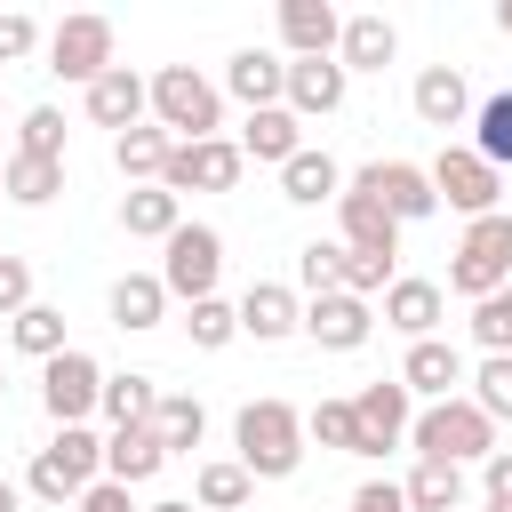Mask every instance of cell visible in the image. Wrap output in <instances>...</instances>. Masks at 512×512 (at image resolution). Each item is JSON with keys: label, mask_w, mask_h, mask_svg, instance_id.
Listing matches in <instances>:
<instances>
[{"label": "cell", "mask_w": 512, "mask_h": 512, "mask_svg": "<svg viewBox=\"0 0 512 512\" xmlns=\"http://www.w3.org/2000/svg\"><path fill=\"white\" fill-rule=\"evenodd\" d=\"M232 464L248 472V480H288L296 464H304V408H288L280 392H264V400H248L240 416H232Z\"/></svg>", "instance_id": "1"}, {"label": "cell", "mask_w": 512, "mask_h": 512, "mask_svg": "<svg viewBox=\"0 0 512 512\" xmlns=\"http://www.w3.org/2000/svg\"><path fill=\"white\" fill-rule=\"evenodd\" d=\"M408 448L424 456V464H488L496 456V424L456 392V400H432V408H416V424H408Z\"/></svg>", "instance_id": "2"}, {"label": "cell", "mask_w": 512, "mask_h": 512, "mask_svg": "<svg viewBox=\"0 0 512 512\" xmlns=\"http://www.w3.org/2000/svg\"><path fill=\"white\" fill-rule=\"evenodd\" d=\"M144 88H152V128H168L176 144L224 136V88H216V80H200L192 64H160Z\"/></svg>", "instance_id": "3"}, {"label": "cell", "mask_w": 512, "mask_h": 512, "mask_svg": "<svg viewBox=\"0 0 512 512\" xmlns=\"http://www.w3.org/2000/svg\"><path fill=\"white\" fill-rule=\"evenodd\" d=\"M104 480V440L88 432V424H56V440L32 456V472H24V488L40 496V504H80L88 488Z\"/></svg>", "instance_id": "4"}, {"label": "cell", "mask_w": 512, "mask_h": 512, "mask_svg": "<svg viewBox=\"0 0 512 512\" xmlns=\"http://www.w3.org/2000/svg\"><path fill=\"white\" fill-rule=\"evenodd\" d=\"M512 280V216L496 208V216H472L464 224V240H456V256H448V288L456 296H496Z\"/></svg>", "instance_id": "5"}, {"label": "cell", "mask_w": 512, "mask_h": 512, "mask_svg": "<svg viewBox=\"0 0 512 512\" xmlns=\"http://www.w3.org/2000/svg\"><path fill=\"white\" fill-rule=\"evenodd\" d=\"M216 272H224V232L216 224H176L160 240V288H168V304L216 296Z\"/></svg>", "instance_id": "6"}, {"label": "cell", "mask_w": 512, "mask_h": 512, "mask_svg": "<svg viewBox=\"0 0 512 512\" xmlns=\"http://www.w3.org/2000/svg\"><path fill=\"white\" fill-rule=\"evenodd\" d=\"M424 176H432V200L456 208V216H496V208H504V176H496L472 144H440V160H432Z\"/></svg>", "instance_id": "7"}, {"label": "cell", "mask_w": 512, "mask_h": 512, "mask_svg": "<svg viewBox=\"0 0 512 512\" xmlns=\"http://www.w3.org/2000/svg\"><path fill=\"white\" fill-rule=\"evenodd\" d=\"M96 392H104V368H96V352L64 344L56 360H40V408H48L56 424H88V416H96Z\"/></svg>", "instance_id": "8"}, {"label": "cell", "mask_w": 512, "mask_h": 512, "mask_svg": "<svg viewBox=\"0 0 512 512\" xmlns=\"http://www.w3.org/2000/svg\"><path fill=\"white\" fill-rule=\"evenodd\" d=\"M352 424H360V448H352V456H392V448L408 440V424H416L408 384H400V376L360 384V392H352Z\"/></svg>", "instance_id": "9"}, {"label": "cell", "mask_w": 512, "mask_h": 512, "mask_svg": "<svg viewBox=\"0 0 512 512\" xmlns=\"http://www.w3.org/2000/svg\"><path fill=\"white\" fill-rule=\"evenodd\" d=\"M40 72H56V80H104L112 72V16H64L56 32H48V64Z\"/></svg>", "instance_id": "10"}, {"label": "cell", "mask_w": 512, "mask_h": 512, "mask_svg": "<svg viewBox=\"0 0 512 512\" xmlns=\"http://www.w3.org/2000/svg\"><path fill=\"white\" fill-rule=\"evenodd\" d=\"M240 168H248V160H240V144H232V136H200V144H176V152H168L160 184H168L176 200H184V192H232V184H240Z\"/></svg>", "instance_id": "11"}, {"label": "cell", "mask_w": 512, "mask_h": 512, "mask_svg": "<svg viewBox=\"0 0 512 512\" xmlns=\"http://www.w3.org/2000/svg\"><path fill=\"white\" fill-rule=\"evenodd\" d=\"M352 184H368V192L384 200V216H392V224H424V216H440V200H432V176H424L416 160H368Z\"/></svg>", "instance_id": "12"}, {"label": "cell", "mask_w": 512, "mask_h": 512, "mask_svg": "<svg viewBox=\"0 0 512 512\" xmlns=\"http://www.w3.org/2000/svg\"><path fill=\"white\" fill-rule=\"evenodd\" d=\"M344 88H352V72H344L336 56H296L280 104H288L296 120H328V112H344Z\"/></svg>", "instance_id": "13"}, {"label": "cell", "mask_w": 512, "mask_h": 512, "mask_svg": "<svg viewBox=\"0 0 512 512\" xmlns=\"http://www.w3.org/2000/svg\"><path fill=\"white\" fill-rule=\"evenodd\" d=\"M296 328H304L320 352H360V344H368V328H376V312H368L360 296H344V288H336V296H304V320H296Z\"/></svg>", "instance_id": "14"}, {"label": "cell", "mask_w": 512, "mask_h": 512, "mask_svg": "<svg viewBox=\"0 0 512 512\" xmlns=\"http://www.w3.org/2000/svg\"><path fill=\"white\" fill-rule=\"evenodd\" d=\"M88 120H96V128H112V136L144 128V120H152V88H144V72L112 64L104 80H88Z\"/></svg>", "instance_id": "15"}, {"label": "cell", "mask_w": 512, "mask_h": 512, "mask_svg": "<svg viewBox=\"0 0 512 512\" xmlns=\"http://www.w3.org/2000/svg\"><path fill=\"white\" fill-rule=\"evenodd\" d=\"M400 384H408V400H456L464 392V352L448 344V336H424V344H408V360H400Z\"/></svg>", "instance_id": "16"}, {"label": "cell", "mask_w": 512, "mask_h": 512, "mask_svg": "<svg viewBox=\"0 0 512 512\" xmlns=\"http://www.w3.org/2000/svg\"><path fill=\"white\" fill-rule=\"evenodd\" d=\"M336 224H344V248H368V256H400V224L384 216V200L368 184H344L336 192Z\"/></svg>", "instance_id": "17"}, {"label": "cell", "mask_w": 512, "mask_h": 512, "mask_svg": "<svg viewBox=\"0 0 512 512\" xmlns=\"http://www.w3.org/2000/svg\"><path fill=\"white\" fill-rule=\"evenodd\" d=\"M408 104H416L424 128H464V120H472V88H464L456 64H424L416 88H408Z\"/></svg>", "instance_id": "18"}, {"label": "cell", "mask_w": 512, "mask_h": 512, "mask_svg": "<svg viewBox=\"0 0 512 512\" xmlns=\"http://www.w3.org/2000/svg\"><path fill=\"white\" fill-rule=\"evenodd\" d=\"M232 312H240V336H256V344H280V336H296V320H304L296 288H280V280H248V296H240Z\"/></svg>", "instance_id": "19"}, {"label": "cell", "mask_w": 512, "mask_h": 512, "mask_svg": "<svg viewBox=\"0 0 512 512\" xmlns=\"http://www.w3.org/2000/svg\"><path fill=\"white\" fill-rule=\"evenodd\" d=\"M336 32H344V16L328 0H280V48H288V64L296 56H336Z\"/></svg>", "instance_id": "20"}, {"label": "cell", "mask_w": 512, "mask_h": 512, "mask_svg": "<svg viewBox=\"0 0 512 512\" xmlns=\"http://www.w3.org/2000/svg\"><path fill=\"white\" fill-rule=\"evenodd\" d=\"M232 144H240V160H272V168H280V160H296V152H304V120H296L288 104H264V112H248V120H240V136H232Z\"/></svg>", "instance_id": "21"}, {"label": "cell", "mask_w": 512, "mask_h": 512, "mask_svg": "<svg viewBox=\"0 0 512 512\" xmlns=\"http://www.w3.org/2000/svg\"><path fill=\"white\" fill-rule=\"evenodd\" d=\"M440 312H448L440 280H392V288H384V328H400L408 344L440 336Z\"/></svg>", "instance_id": "22"}, {"label": "cell", "mask_w": 512, "mask_h": 512, "mask_svg": "<svg viewBox=\"0 0 512 512\" xmlns=\"http://www.w3.org/2000/svg\"><path fill=\"white\" fill-rule=\"evenodd\" d=\"M392 56H400L392 16H344V32H336V64L344 72H384Z\"/></svg>", "instance_id": "23"}, {"label": "cell", "mask_w": 512, "mask_h": 512, "mask_svg": "<svg viewBox=\"0 0 512 512\" xmlns=\"http://www.w3.org/2000/svg\"><path fill=\"white\" fill-rule=\"evenodd\" d=\"M224 88H232L248 112H264V104H280V88H288V64H280L272 48H232V64H224Z\"/></svg>", "instance_id": "24"}, {"label": "cell", "mask_w": 512, "mask_h": 512, "mask_svg": "<svg viewBox=\"0 0 512 512\" xmlns=\"http://www.w3.org/2000/svg\"><path fill=\"white\" fill-rule=\"evenodd\" d=\"M336 192H344V168H336V152L304 144L296 160H280V200H296V208H320V200H336Z\"/></svg>", "instance_id": "25"}, {"label": "cell", "mask_w": 512, "mask_h": 512, "mask_svg": "<svg viewBox=\"0 0 512 512\" xmlns=\"http://www.w3.org/2000/svg\"><path fill=\"white\" fill-rule=\"evenodd\" d=\"M176 224H184V200L168 184H128L120 192V232L128 240H168Z\"/></svg>", "instance_id": "26"}, {"label": "cell", "mask_w": 512, "mask_h": 512, "mask_svg": "<svg viewBox=\"0 0 512 512\" xmlns=\"http://www.w3.org/2000/svg\"><path fill=\"white\" fill-rule=\"evenodd\" d=\"M104 304H112V328H128V336H144V328L168 320V288H160V272H120Z\"/></svg>", "instance_id": "27"}, {"label": "cell", "mask_w": 512, "mask_h": 512, "mask_svg": "<svg viewBox=\"0 0 512 512\" xmlns=\"http://www.w3.org/2000/svg\"><path fill=\"white\" fill-rule=\"evenodd\" d=\"M168 464V448L152 440V424H128V432H104V480H120V488H144L152 472Z\"/></svg>", "instance_id": "28"}, {"label": "cell", "mask_w": 512, "mask_h": 512, "mask_svg": "<svg viewBox=\"0 0 512 512\" xmlns=\"http://www.w3.org/2000/svg\"><path fill=\"white\" fill-rule=\"evenodd\" d=\"M152 440H160L168 456H192V448L208 440V408H200L192 392H160V400H152Z\"/></svg>", "instance_id": "29"}, {"label": "cell", "mask_w": 512, "mask_h": 512, "mask_svg": "<svg viewBox=\"0 0 512 512\" xmlns=\"http://www.w3.org/2000/svg\"><path fill=\"white\" fill-rule=\"evenodd\" d=\"M168 152H176V136L168 128H128V136H112V168L128 176V184H160V168H168Z\"/></svg>", "instance_id": "30"}, {"label": "cell", "mask_w": 512, "mask_h": 512, "mask_svg": "<svg viewBox=\"0 0 512 512\" xmlns=\"http://www.w3.org/2000/svg\"><path fill=\"white\" fill-rule=\"evenodd\" d=\"M0 192H8L16 208H48V200L64 192V160H24V152H8V160H0Z\"/></svg>", "instance_id": "31"}, {"label": "cell", "mask_w": 512, "mask_h": 512, "mask_svg": "<svg viewBox=\"0 0 512 512\" xmlns=\"http://www.w3.org/2000/svg\"><path fill=\"white\" fill-rule=\"evenodd\" d=\"M152 400H160V384L152 376H104V392H96V416L112 424V432H128V424H152Z\"/></svg>", "instance_id": "32"}, {"label": "cell", "mask_w": 512, "mask_h": 512, "mask_svg": "<svg viewBox=\"0 0 512 512\" xmlns=\"http://www.w3.org/2000/svg\"><path fill=\"white\" fill-rule=\"evenodd\" d=\"M472 152H480L496 176L512 168V88H496V96L472 104Z\"/></svg>", "instance_id": "33"}, {"label": "cell", "mask_w": 512, "mask_h": 512, "mask_svg": "<svg viewBox=\"0 0 512 512\" xmlns=\"http://www.w3.org/2000/svg\"><path fill=\"white\" fill-rule=\"evenodd\" d=\"M248 496H256V480H248L232 456H208V464L192 472V504H200V512H240Z\"/></svg>", "instance_id": "34"}, {"label": "cell", "mask_w": 512, "mask_h": 512, "mask_svg": "<svg viewBox=\"0 0 512 512\" xmlns=\"http://www.w3.org/2000/svg\"><path fill=\"white\" fill-rule=\"evenodd\" d=\"M8 344H16L24 360H56V352H64V312L32 296V304H24L16 320H8Z\"/></svg>", "instance_id": "35"}, {"label": "cell", "mask_w": 512, "mask_h": 512, "mask_svg": "<svg viewBox=\"0 0 512 512\" xmlns=\"http://www.w3.org/2000/svg\"><path fill=\"white\" fill-rule=\"evenodd\" d=\"M400 496H408V512H456V504H464V472H456V464H424V456H416V472L400 480Z\"/></svg>", "instance_id": "36"}, {"label": "cell", "mask_w": 512, "mask_h": 512, "mask_svg": "<svg viewBox=\"0 0 512 512\" xmlns=\"http://www.w3.org/2000/svg\"><path fill=\"white\" fill-rule=\"evenodd\" d=\"M464 384H472L464 400H472L488 424H504V416H512V352H480V368H472Z\"/></svg>", "instance_id": "37"}, {"label": "cell", "mask_w": 512, "mask_h": 512, "mask_svg": "<svg viewBox=\"0 0 512 512\" xmlns=\"http://www.w3.org/2000/svg\"><path fill=\"white\" fill-rule=\"evenodd\" d=\"M296 288L304 296H336L344 288V240H304L296 248Z\"/></svg>", "instance_id": "38"}, {"label": "cell", "mask_w": 512, "mask_h": 512, "mask_svg": "<svg viewBox=\"0 0 512 512\" xmlns=\"http://www.w3.org/2000/svg\"><path fill=\"white\" fill-rule=\"evenodd\" d=\"M304 440H320V448H336V456H352V448H360V424H352V400H312V408H304Z\"/></svg>", "instance_id": "39"}, {"label": "cell", "mask_w": 512, "mask_h": 512, "mask_svg": "<svg viewBox=\"0 0 512 512\" xmlns=\"http://www.w3.org/2000/svg\"><path fill=\"white\" fill-rule=\"evenodd\" d=\"M16 152H24V160H64V112H56V104H32V112L16 120Z\"/></svg>", "instance_id": "40"}, {"label": "cell", "mask_w": 512, "mask_h": 512, "mask_svg": "<svg viewBox=\"0 0 512 512\" xmlns=\"http://www.w3.org/2000/svg\"><path fill=\"white\" fill-rule=\"evenodd\" d=\"M184 336H192V344H200V352H224V344H232V336H240V312H232V304H224V296H200V304H192V312H184Z\"/></svg>", "instance_id": "41"}, {"label": "cell", "mask_w": 512, "mask_h": 512, "mask_svg": "<svg viewBox=\"0 0 512 512\" xmlns=\"http://www.w3.org/2000/svg\"><path fill=\"white\" fill-rule=\"evenodd\" d=\"M472 344H480V352H512V280L472 304Z\"/></svg>", "instance_id": "42"}, {"label": "cell", "mask_w": 512, "mask_h": 512, "mask_svg": "<svg viewBox=\"0 0 512 512\" xmlns=\"http://www.w3.org/2000/svg\"><path fill=\"white\" fill-rule=\"evenodd\" d=\"M392 264H400V256H368V248H344V296H360V304H368V296H384V288L400 280Z\"/></svg>", "instance_id": "43"}, {"label": "cell", "mask_w": 512, "mask_h": 512, "mask_svg": "<svg viewBox=\"0 0 512 512\" xmlns=\"http://www.w3.org/2000/svg\"><path fill=\"white\" fill-rule=\"evenodd\" d=\"M24 304H32V264H24V256H8V248H0V320H16V312H24Z\"/></svg>", "instance_id": "44"}, {"label": "cell", "mask_w": 512, "mask_h": 512, "mask_svg": "<svg viewBox=\"0 0 512 512\" xmlns=\"http://www.w3.org/2000/svg\"><path fill=\"white\" fill-rule=\"evenodd\" d=\"M32 48H40V24H32L24 8H8V16H0V64H24Z\"/></svg>", "instance_id": "45"}, {"label": "cell", "mask_w": 512, "mask_h": 512, "mask_svg": "<svg viewBox=\"0 0 512 512\" xmlns=\"http://www.w3.org/2000/svg\"><path fill=\"white\" fill-rule=\"evenodd\" d=\"M352 512H408V496H400V480H360Z\"/></svg>", "instance_id": "46"}, {"label": "cell", "mask_w": 512, "mask_h": 512, "mask_svg": "<svg viewBox=\"0 0 512 512\" xmlns=\"http://www.w3.org/2000/svg\"><path fill=\"white\" fill-rule=\"evenodd\" d=\"M480 480H488V504H512V448H496L480 464Z\"/></svg>", "instance_id": "47"}, {"label": "cell", "mask_w": 512, "mask_h": 512, "mask_svg": "<svg viewBox=\"0 0 512 512\" xmlns=\"http://www.w3.org/2000/svg\"><path fill=\"white\" fill-rule=\"evenodd\" d=\"M80 512H136V496H128L120 480H96V488L80 496Z\"/></svg>", "instance_id": "48"}, {"label": "cell", "mask_w": 512, "mask_h": 512, "mask_svg": "<svg viewBox=\"0 0 512 512\" xmlns=\"http://www.w3.org/2000/svg\"><path fill=\"white\" fill-rule=\"evenodd\" d=\"M144 512H200L192 496H160V504H144Z\"/></svg>", "instance_id": "49"}, {"label": "cell", "mask_w": 512, "mask_h": 512, "mask_svg": "<svg viewBox=\"0 0 512 512\" xmlns=\"http://www.w3.org/2000/svg\"><path fill=\"white\" fill-rule=\"evenodd\" d=\"M16 504H24V488H16L8 472H0V512H16Z\"/></svg>", "instance_id": "50"}, {"label": "cell", "mask_w": 512, "mask_h": 512, "mask_svg": "<svg viewBox=\"0 0 512 512\" xmlns=\"http://www.w3.org/2000/svg\"><path fill=\"white\" fill-rule=\"evenodd\" d=\"M496 32H512V0H496Z\"/></svg>", "instance_id": "51"}, {"label": "cell", "mask_w": 512, "mask_h": 512, "mask_svg": "<svg viewBox=\"0 0 512 512\" xmlns=\"http://www.w3.org/2000/svg\"><path fill=\"white\" fill-rule=\"evenodd\" d=\"M488 512H512V504H488Z\"/></svg>", "instance_id": "52"}, {"label": "cell", "mask_w": 512, "mask_h": 512, "mask_svg": "<svg viewBox=\"0 0 512 512\" xmlns=\"http://www.w3.org/2000/svg\"><path fill=\"white\" fill-rule=\"evenodd\" d=\"M0 392H8V376H0Z\"/></svg>", "instance_id": "53"}]
</instances>
